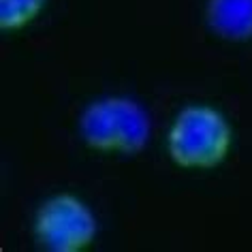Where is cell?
<instances>
[{
    "mask_svg": "<svg viewBox=\"0 0 252 252\" xmlns=\"http://www.w3.org/2000/svg\"><path fill=\"white\" fill-rule=\"evenodd\" d=\"M47 0H0V28L17 32L30 26L45 9Z\"/></svg>",
    "mask_w": 252,
    "mask_h": 252,
    "instance_id": "6",
    "label": "cell"
},
{
    "mask_svg": "<svg viewBox=\"0 0 252 252\" xmlns=\"http://www.w3.org/2000/svg\"><path fill=\"white\" fill-rule=\"evenodd\" d=\"M233 148V128L224 113L212 105H186L167 133V154L188 171L216 169Z\"/></svg>",
    "mask_w": 252,
    "mask_h": 252,
    "instance_id": "1",
    "label": "cell"
},
{
    "mask_svg": "<svg viewBox=\"0 0 252 252\" xmlns=\"http://www.w3.org/2000/svg\"><path fill=\"white\" fill-rule=\"evenodd\" d=\"M207 26L224 41H246L252 36V0H207Z\"/></svg>",
    "mask_w": 252,
    "mask_h": 252,
    "instance_id": "3",
    "label": "cell"
},
{
    "mask_svg": "<svg viewBox=\"0 0 252 252\" xmlns=\"http://www.w3.org/2000/svg\"><path fill=\"white\" fill-rule=\"evenodd\" d=\"M32 231L45 250L84 252L96 239L98 220L77 194L58 192L39 207Z\"/></svg>",
    "mask_w": 252,
    "mask_h": 252,
    "instance_id": "2",
    "label": "cell"
},
{
    "mask_svg": "<svg viewBox=\"0 0 252 252\" xmlns=\"http://www.w3.org/2000/svg\"><path fill=\"white\" fill-rule=\"evenodd\" d=\"M118 122V154H137L146 148L150 137V118L135 100L116 96L109 98Z\"/></svg>",
    "mask_w": 252,
    "mask_h": 252,
    "instance_id": "5",
    "label": "cell"
},
{
    "mask_svg": "<svg viewBox=\"0 0 252 252\" xmlns=\"http://www.w3.org/2000/svg\"><path fill=\"white\" fill-rule=\"evenodd\" d=\"M79 133L84 143L94 152H103V154L118 152L120 150L118 122L109 98L96 100V103L86 107L79 118Z\"/></svg>",
    "mask_w": 252,
    "mask_h": 252,
    "instance_id": "4",
    "label": "cell"
}]
</instances>
